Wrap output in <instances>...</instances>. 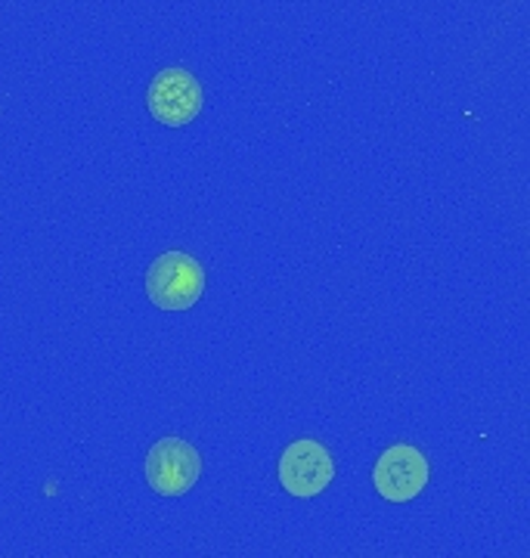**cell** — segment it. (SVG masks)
<instances>
[{
  "mask_svg": "<svg viewBox=\"0 0 530 558\" xmlns=\"http://www.w3.org/2000/svg\"><path fill=\"white\" fill-rule=\"evenodd\" d=\"M205 106V90L196 81V75H190L186 69H161L156 78L149 81L146 90V109L149 116L165 124V128H183L196 119Z\"/></svg>",
  "mask_w": 530,
  "mask_h": 558,
  "instance_id": "3957f363",
  "label": "cell"
},
{
  "mask_svg": "<svg viewBox=\"0 0 530 558\" xmlns=\"http://www.w3.org/2000/svg\"><path fill=\"white\" fill-rule=\"evenodd\" d=\"M205 295V267L186 252H165L146 270V299L158 311H190Z\"/></svg>",
  "mask_w": 530,
  "mask_h": 558,
  "instance_id": "6da1fadb",
  "label": "cell"
},
{
  "mask_svg": "<svg viewBox=\"0 0 530 558\" xmlns=\"http://www.w3.org/2000/svg\"><path fill=\"white\" fill-rule=\"evenodd\" d=\"M146 481L158 497H183L196 487L202 475L198 450L183 438H161L146 453Z\"/></svg>",
  "mask_w": 530,
  "mask_h": 558,
  "instance_id": "7a4b0ae2",
  "label": "cell"
},
{
  "mask_svg": "<svg viewBox=\"0 0 530 558\" xmlns=\"http://www.w3.org/2000/svg\"><path fill=\"white\" fill-rule=\"evenodd\" d=\"M432 478V465L419 447L394 444L388 447L373 469V484L378 497L388 502H410L415 499Z\"/></svg>",
  "mask_w": 530,
  "mask_h": 558,
  "instance_id": "5b68a950",
  "label": "cell"
},
{
  "mask_svg": "<svg viewBox=\"0 0 530 558\" xmlns=\"http://www.w3.org/2000/svg\"><path fill=\"white\" fill-rule=\"evenodd\" d=\"M335 481V459L320 440H292L279 457V484L298 499L320 497Z\"/></svg>",
  "mask_w": 530,
  "mask_h": 558,
  "instance_id": "277c9868",
  "label": "cell"
}]
</instances>
